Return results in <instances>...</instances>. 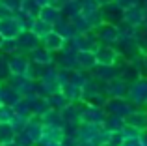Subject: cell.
<instances>
[{
  "instance_id": "1",
  "label": "cell",
  "mask_w": 147,
  "mask_h": 146,
  "mask_svg": "<svg viewBox=\"0 0 147 146\" xmlns=\"http://www.w3.org/2000/svg\"><path fill=\"white\" fill-rule=\"evenodd\" d=\"M106 99H108V96H106V92H104V83L97 81L90 73L86 84L82 86V101L84 103H97V105L104 107Z\"/></svg>"
},
{
  "instance_id": "2",
  "label": "cell",
  "mask_w": 147,
  "mask_h": 146,
  "mask_svg": "<svg viewBox=\"0 0 147 146\" xmlns=\"http://www.w3.org/2000/svg\"><path fill=\"white\" fill-rule=\"evenodd\" d=\"M56 66L61 68V70H69V71L80 70L78 68V49H76V45L73 43V40H69L67 43H65V47L58 53Z\"/></svg>"
},
{
  "instance_id": "3",
  "label": "cell",
  "mask_w": 147,
  "mask_h": 146,
  "mask_svg": "<svg viewBox=\"0 0 147 146\" xmlns=\"http://www.w3.org/2000/svg\"><path fill=\"white\" fill-rule=\"evenodd\" d=\"M37 84H39V96H45V98L50 96V94H54V92L61 90L60 81H58V66L56 64H52V66L47 68L45 75L37 81Z\"/></svg>"
},
{
  "instance_id": "4",
  "label": "cell",
  "mask_w": 147,
  "mask_h": 146,
  "mask_svg": "<svg viewBox=\"0 0 147 146\" xmlns=\"http://www.w3.org/2000/svg\"><path fill=\"white\" fill-rule=\"evenodd\" d=\"M134 109H136V105L129 98H108L106 103H104L106 114H117V116H123V118L127 114H130Z\"/></svg>"
},
{
  "instance_id": "5",
  "label": "cell",
  "mask_w": 147,
  "mask_h": 146,
  "mask_svg": "<svg viewBox=\"0 0 147 146\" xmlns=\"http://www.w3.org/2000/svg\"><path fill=\"white\" fill-rule=\"evenodd\" d=\"M127 98L136 107H145L147 105V75H142L138 81L130 83L129 96H127Z\"/></svg>"
},
{
  "instance_id": "6",
  "label": "cell",
  "mask_w": 147,
  "mask_h": 146,
  "mask_svg": "<svg viewBox=\"0 0 147 146\" xmlns=\"http://www.w3.org/2000/svg\"><path fill=\"white\" fill-rule=\"evenodd\" d=\"M97 38L100 43L104 45H117L121 32H119V25H112V23H102L99 28H95Z\"/></svg>"
},
{
  "instance_id": "7",
  "label": "cell",
  "mask_w": 147,
  "mask_h": 146,
  "mask_svg": "<svg viewBox=\"0 0 147 146\" xmlns=\"http://www.w3.org/2000/svg\"><path fill=\"white\" fill-rule=\"evenodd\" d=\"M104 118H106V111H104L102 105H97V103H84L82 122H88V124H100L102 126Z\"/></svg>"
},
{
  "instance_id": "8",
  "label": "cell",
  "mask_w": 147,
  "mask_h": 146,
  "mask_svg": "<svg viewBox=\"0 0 147 146\" xmlns=\"http://www.w3.org/2000/svg\"><path fill=\"white\" fill-rule=\"evenodd\" d=\"M73 43L76 45L78 51H97V47L100 45L99 38H97V32L95 30H90V32H84V34H76L73 38Z\"/></svg>"
},
{
  "instance_id": "9",
  "label": "cell",
  "mask_w": 147,
  "mask_h": 146,
  "mask_svg": "<svg viewBox=\"0 0 147 146\" xmlns=\"http://www.w3.org/2000/svg\"><path fill=\"white\" fill-rule=\"evenodd\" d=\"M119 58V51L115 49V45H104L100 43L95 51V60L100 66H114Z\"/></svg>"
},
{
  "instance_id": "10",
  "label": "cell",
  "mask_w": 147,
  "mask_h": 146,
  "mask_svg": "<svg viewBox=\"0 0 147 146\" xmlns=\"http://www.w3.org/2000/svg\"><path fill=\"white\" fill-rule=\"evenodd\" d=\"M82 109H84V101H73L65 109H61V116H63L65 124L67 126L82 124Z\"/></svg>"
},
{
  "instance_id": "11",
  "label": "cell",
  "mask_w": 147,
  "mask_h": 146,
  "mask_svg": "<svg viewBox=\"0 0 147 146\" xmlns=\"http://www.w3.org/2000/svg\"><path fill=\"white\" fill-rule=\"evenodd\" d=\"M129 88H130V84L125 79H121V77H115V79L104 83V92H106L108 98H127L129 96Z\"/></svg>"
},
{
  "instance_id": "12",
  "label": "cell",
  "mask_w": 147,
  "mask_h": 146,
  "mask_svg": "<svg viewBox=\"0 0 147 146\" xmlns=\"http://www.w3.org/2000/svg\"><path fill=\"white\" fill-rule=\"evenodd\" d=\"M22 25L17 19V15H9V17L0 19V36L2 38H17L22 32Z\"/></svg>"
},
{
  "instance_id": "13",
  "label": "cell",
  "mask_w": 147,
  "mask_h": 146,
  "mask_svg": "<svg viewBox=\"0 0 147 146\" xmlns=\"http://www.w3.org/2000/svg\"><path fill=\"white\" fill-rule=\"evenodd\" d=\"M100 13H102L104 23H112V25L123 23V17H125V10L117 2H110V4L100 6Z\"/></svg>"
},
{
  "instance_id": "14",
  "label": "cell",
  "mask_w": 147,
  "mask_h": 146,
  "mask_svg": "<svg viewBox=\"0 0 147 146\" xmlns=\"http://www.w3.org/2000/svg\"><path fill=\"white\" fill-rule=\"evenodd\" d=\"M65 43H67V40H65V38H61L54 28L50 30V32H47L45 36H41V45H43L47 51L54 53V55H58V53L65 47Z\"/></svg>"
},
{
  "instance_id": "15",
  "label": "cell",
  "mask_w": 147,
  "mask_h": 146,
  "mask_svg": "<svg viewBox=\"0 0 147 146\" xmlns=\"http://www.w3.org/2000/svg\"><path fill=\"white\" fill-rule=\"evenodd\" d=\"M17 43H19L21 53H26V55H28L30 51H34L36 47L41 45V38L37 36L36 32H32V30H22L17 36Z\"/></svg>"
},
{
  "instance_id": "16",
  "label": "cell",
  "mask_w": 147,
  "mask_h": 146,
  "mask_svg": "<svg viewBox=\"0 0 147 146\" xmlns=\"http://www.w3.org/2000/svg\"><path fill=\"white\" fill-rule=\"evenodd\" d=\"M22 98H24V96H22L15 86H11L7 81L6 83H0V103H6V105L15 107Z\"/></svg>"
},
{
  "instance_id": "17",
  "label": "cell",
  "mask_w": 147,
  "mask_h": 146,
  "mask_svg": "<svg viewBox=\"0 0 147 146\" xmlns=\"http://www.w3.org/2000/svg\"><path fill=\"white\" fill-rule=\"evenodd\" d=\"M28 68H30V56L26 53H15L9 56L11 75H26Z\"/></svg>"
},
{
  "instance_id": "18",
  "label": "cell",
  "mask_w": 147,
  "mask_h": 146,
  "mask_svg": "<svg viewBox=\"0 0 147 146\" xmlns=\"http://www.w3.org/2000/svg\"><path fill=\"white\" fill-rule=\"evenodd\" d=\"M144 17H145V6H144V4H136V6L127 8V10H125V17H123V21L129 23V25L134 26V28H142V25H144Z\"/></svg>"
},
{
  "instance_id": "19",
  "label": "cell",
  "mask_w": 147,
  "mask_h": 146,
  "mask_svg": "<svg viewBox=\"0 0 147 146\" xmlns=\"http://www.w3.org/2000/svg\"><path fill=\"white\" fill-rule=\"evenodd\" d=\"M125 124L138 128L142 131H147V109L145 107H136L130 114L125 116Z\"/></svg>"
},
{
  "instance_id": "20",
  "label": "cell",
  "mask_w": 147,
  "mask_h": 146,
  "mask_svg": "<svg viewBox=\"0 0 147 146\" xmlns=\"http://www.w3.org/2000/svg\"><path fill=\"white\" fill-rule=\"evenodd\" d=\"M22 131H24L26 135H28L30 139L37 144V143H39V139L43 137V133H45V126H43V122H41L39 116H32L28 122H26V126L22 128Z\"/></svg>"
},
{
  "instance_id": "21",
  "label": "cell",
  "mask_w": 147,
  "mask_h": 146,
  "mask_svg": "<svg viewBox=\"0 0 147 146\" xmlns=\"http://www.w3.org/2000/svg\"><path fill=\"white\" fill-rule=\"evenodd\" d=\"M41 122H43V126L47 129H63V126H65V120H63V116H61V111H56V109H49L47 113L41 116Z\"/></svg>"
},
{
  "instance_id": "22",
  "label": "cell",
  "mask_w": 147,
  "mask_h": 146,
  "mask_svg": "<svg viewBox=\"0 0 147 146\" xmlns=\"http://www.w3.org/2000/svg\"><path fill=\"white\" fill-rule=\"evenodd\" d=\"M30 103V109H32V116H43L45 113L50 109L49 107V101L45 96H39V94H30V96H24Z\"/></svg>"
},
{
  "instance_id": "23",
  "label": "cell",
  "mask_w": 147,
  "mask_h": 146,
  "mask_svg": "<svg viewBox=\"0 0 147 146\" xmlns=\"http://www.w3.org/2000/svg\"><path fill=\"white\" fill-rule=\"evenodd\" d=\"M28 56H30L32 62L43 64V66H52V64H56V55L50 53V51H47L43 45H39V47H36L34 51H30Z\"/></svg>"
},
{
  "instance_id": "24",
  "label": "cell",
  "mask_w": 147,
  "mask_h": 146,
  "mask_svg": "<svg viewBox=\"0 0 147 146\" xmlns=\"http://www.w3.org/2000/svg\"><path fill=\"white\" fill-rule=\"evenodd\" d=\"M90 73L97 81H100V83H108V81L119 77V71H117V66H115V64H114V66H100V64H97Z\"/></svg>"
},
{
  "instance_id": "25",
  "label": "cell",
  "mask_w": 147,
  "mask_h": 146,
  "mask_svg": "<svg viewBox=\"0 0 147 146\" xmlns=\"http://www.w3.org/2000/svg\"><path fill=\"white\" fill-rule=\"evenodd\" d=\"M54 30H56L58 34H60L61 38H65V40H73V38L76 36V26H75V23L71 21V19H65V17H61L58 23H54Z\"/></svg>"
},
{
  "instance_id": "26",
  "label": "cell",
  "mask_w": 147,
  "mask_h": 146,
  "mask_svg": "<svg viewBox=\"0 0 147 146\" xmlns=\"http://www.w3.org/2000/svg\"><path fill=\"white\" fill-rule=\"evenodd\" d=\"M37 17H39L41 21H45V23H49V25L54 26V23H58L61 19V11H60V8L52 6V4H47V6H43L39 10Z\"/></svg>"
},
{
  "instance_id": "27",
  "label": "cell",
  "mask_w": 147,
  "mask_h": 146,
  "mask_svg": "<svg viewBox=\"0 0 147 146\" xmlns=\"http://www.w3.org/2000/svg\"><path fill=\"white\" fill-rule=\"evenodd\" d=\"M60 11H61V17L73 21L75 17H78V15L82 13V0H67V2L60 8Z\"/></svg>"
},
{
  "instance_id": "28",
  "label": "cell",
  "mask_w": 147,
  "mask_h": 146,
  "mask_svg": "<svg viewBox=\"0 0 147 146\" xmlns=\"http://www.w3.org/2000/svg\"><path fill=\"white\" fill-rule=\"evenodd\" d=\"M17 137V129L13 128L11 122H0V146L13 143Z\"/></svg>"
},
{
  "instance_id": "29",
  "label": "cell",
  "mask_w": 147,
  "mask_h": 146,
  "mask_svg": "<svg viewBox=\"0 0 147 146\" xmlns=\"http://www.w3.org/2000/svg\"><path fill=\"white\" fill-rule=\"evenodd\" d=\"M97 66L95 60V53L93 51H78V68L84 71H91Z\"/></svg>"
},
{
  "instance_id": "30",
  "label": "cell",
  "mask_w": 147,
  "mask_h": 146,
  "mask_svg": "<svg viewBox=\"0 0 147 146\" xmlns=\"http://www.w3.org/2000/svg\"><path fill=\"white\" fill-rule=\"evenodd\" d=\"M47 101H49V107L50 109H56V111H61V109H65V107L69 105V99L63 96V92H54V94H50L47 96Z\"/></svg>"
},
{
  "instance_id": "31",
  "label": "cell",
  "mask_w": 147,
  "mask_h": 146,
  "mask_svg": "<svg viewBox=\"0 0 147 146\" xmlns=\"http://www.w3.org/2000/svg\"><path fill=\"white\" fill-rule=\"evenodd\" d=\"M123 126H125V118L117 116V114H106L102 122V128L106 131H119V129H123Z\"/></svg>"
},
{
  "instance_id": "32",
  "label": "cell",
  "mask_w": 147,
  "mask_h": 146,
  "mask_svg": "<svg viewBox=\"0 0 147 146\" xmlns=\"http://www.w3.org/2000/svg\"><path fill=\"white\" fill-rule=\"evenodd\" d=\"M0 53L6 56H11L15 53H21L19 49V43H17V38H2L0 40Z\"/></svg>"
},
{
  "instance_id": "33",
  "label": "cell",
  "mask_w": 147,
  "mask_h": 146,
  "mask_svg": "<svg viewBox=\"0 0 147 146\" xmlns=\"http://www.w3.org/2000/svg\"><path fill=\"white\" fill-rule=\"evenodd\" d=\"M61 92H63V96L71 103L73 101H82V88L73 84V83H67L65 86H61Z\"/></svg>"
},
{
  "instance_id": "34",
  "label": "cell",
  "mask_w": 147,
  "mask_h": 146,
  "mask_svg": "<svg viewBox=\"0 0 147 146\" xmlns=\"http://www.w3.org/2000/svg\"><path fill=\"white\" fill-rule=\"evenodd\" d=\"M47 68L49 66H43V64H37V62H32V60H30V68H28V71H26V75L34 81H39L41 77L45 75Z\"/></svg>"
},
{
  "instance_id": "35",
  "label": "cell",
  "mask_w": 147,
  "mask_h": 146,
  "mask_svg": "<svg viewBox=\"0 0 147 146\" xmlns=\"http://www.w3.org/2000/svg\"><path fill=\"white\" fill-rule=\"evenodd\" d=\"M73 23H75L76 32H78V34H84V32H90V30H93L91 23L88 21V17H86L84 13H80L78 17H75V19H73Z\"/></svg>"
},
{
  "instance_id": "36",
  "label": "cell",
  "mask_w": 147,
  "mask_h": 146,
  "mask_svg": "<svg viewBox=\"0 0 147 146\" xmlns=\"http://www.w3.org/2000/svg\"><path fill=\"white\" fill-rule=\"evenodd\" d=\"M11 77V70H9V56L0 53V83H6Z\"/></svg>"
},
{
  "instance_id": "37",
  "label": "cell",
  "mask_w": 147,
  "mask_h": 146,
  "mask_svg": "<svg viewBox=\"0 0 147 146\" xmlns=\"http://www.w3.org/2000/svg\"><path fill=\"white\" fill-rule=\"evenodd\" d=\"M13 109H15V114H17V116L32 118V109H30V103H28V99H26V98H22L21 101L13 107Z\"/></svg>"
},
{
  "instance_id": "38",
  "label": "cell",
  "mask_w": 147,
  "mask_h": 146,
  "mask_svg": "<svg viewBox=\"0 0 147 146\" xmlns=\"http://www.w3.org/2000/svg\"><path fill=\"white\" fill-rule=\"evenodd\" d=\"M52 28H54L52 25H49V23L41 21V19L37 17V19H36V23H34V26H32V28H30V30H32V32H36L37 36L41 38V36H45V34H47V32H50V30H52Z\"/></svg>"
},
{
  "instance_id": "39",
  "label": "cell",
  "mask_w": 147,
  "mask_h": 146,
  "mask_svg": "<svg viewBox=\"0 0 147 146\" xmlns=\"http://www.w3.org/2000/svg\"><path fill=\"white\" fill-rule=\"evenodd\" d=\"M39 10H41V6L36 2V0H22V6H21L19 11H24V13H30V15H36L37 17Z\"/></svg>"
},
{
  "instance_id": "40",
  "label": "cell",
  "mask_w": 147,
  "mask_h": 146,
  "mask_svg": "<svg viewBox=\"0 0 147 146\" xmlns=\"http://www.w3.org/2000/svg\"><path fill=\"white\" fill-rule=\"evenodd\" d=\"M15 118V109L11 105L0 103V122H13Z\"/></svg>"
},
{
  "instance_id": "41",
  "label": "cell",
  "mask_w": 147,
  "mask_h": 146,
  "mask_svg": "<svg viewBox=\"0 0 147 146\" xmlns=\"http://www.w3.org/2000/svg\"><path fill=\"white\" fill-rule=\"evenodd\" d=\"M99 10H100L99 0H82V13L84 15H91Z\"/></svg>"
},
{
  "instance_id": "42",
  "label": "cell",
  "mask_w": 147,
  "mask_h": 146,
  "mask_svg": "<svg viewBox=\"0 0 147 146\" xmlns=\"http://www.w3.org/2000/svg\"><path fill=\"white\" fill-rule=\"evenodd\" d=\"M123 135H125V139H140L142 135H144V131L142 129H138V128H132V126H123Z\"/></svg>"
},
{
  "instance_id": "43",
  "label": "cell",
  "mask_w": 147,
  "mask_h": 146,
  "mask_svg": "<svg viewBox=\"0 0 147 146\" xmlns=\"http://www.w3.org/2000/svg\"><path fill=\"white\" fill-rule=\"evenodd\" d=\"M136 41H138V47H140L142 55H147V30H144V28L138 30Z\"/></svg>"
},
{
  "instance_id": "44",
  "label": "cell",
  "mask_w": 147,
  "mask_h": 146,
  "mask_svg": "<svg viewBox=\"0 0 147 146\" xmlns=\"http://www.w3.org/2000/svg\"><path fill=\"white\" fill-rule=\"evenodd\" d=\"M123 141H125V135H123L121 129H119V131H110V135H108V143H112L115 146H121Z\"/></svg>"
},
{
  "instance_id": "45",
  "label": "cell",
  "mask_w": 147,
  "mask_h": 146,
  "mask_svg": "<svg viewBox=\"0 0 147 146\" xmlns=\"http://www.w3.org/2000/svg\"><path fill=\"white\" fill-rule=\"evenodd\" d=\"M15 141H17L21 146H36V143H34V141L30 139V137L26 135L22 129H21V131H17V137H15Z\"/></svg>"
},
{
  "instance_id": "46",
  "label": "cell",
  "mask_w": 147,
  "mask_h": 146,
  "mask_svg": "<svg viewBox=\"0 0 147 146\" xmlns=\"http://www.w3.org/2000/svg\"><path fill=\"white\" fill-rule=\"evenodd\" d=\"M0 2H2L4 6H7L13 13H17V11L21 10V6H22V0H0Z\"/></svg>"
},
{
  "instance_id": "47",
  "label": "cell",
  "mask_w": 147,
  "mask_h": 146,
  "mask_svg": "<svg viewBox=\"0 0 147 146\" xmlns=\"http://www.w3.org/2000/svg\"><path fill=\"white\" fill-rule=\"evenodd\" d=\"M115 2H117L123 10H127V8H132V6H136V4H142V0H115Z\"/></svg>"
},
{
  "instance_id": "48",
  "label": "cell",
  "mask_w": 147,
  "mask_h": 146,
  "mask_svg": "<svg viewBox=\"0 0 147 146\" xmlns=\"http://www.w3.org/2000/svg\"><path fill=\"white\" fill-rule=\"evenodd\" d=\"M121 146H144L142 139H125Z\"/></svg>"
},
{
  "instance_id": "49",
  "label": "cell",
  "mask_w": 147,
  "mask_h": 146,
  "mask_svg": "<svg viewBox=\"0 0 147 146\" xmlns=\"http://www.w3.org/2000/svg\"><path fill=\"white\" fill-rule=\"evenodd\" d=\"M9 15H15V13H13V11H11L7 6H4V4L0 2V19H4V17H9Z\"/></svg>"
},
{
  "instance_id": "50",
  "label": "cell",
  "mask_w": 147,
  "mask_h": 146,
  "mask_svg": "<svg viewBox=\"0 0 147 146\" xmlns=\"http://www.w3.org/2000/svg\"><path fill=\"white\" fill-rule=\"evenodd\" d=\"M78 146H100V144L95 143V141H80L78 139Z\"/></svg>"
},
{
  "instance_id": "51",
  "label": "cell",
  "mask_w": 147,
  "mask_h": 146,
  "mask_svg": "<svg viewBox=\"0 0 147 146\" xmlns=\"http://www.w3.org/2000/svg\"><path fill=\"white\" fill-rule=\"evenodd\" d=\"M142 71H144V75H147V55L142 56Z\"/></svg>"
},
{
  "instance_id": "52",
  "label": "cell",
  "mask_w": 147,
  "mask_h": 146,
  "mask_svg": "<svg viewBox=\"0 0 147 146\" xmlns=\"http://www.w3.org/2000/svg\"><path fill=\"white\" fill-rule=\"evenodd\" d=\"M36 2L39 4L41 8H43V6H47V4H50V0H36Z\"/></svg>"
},
{
  "instance_id": "53",
  "label": "cell",
  "mask_w": 147,
  "mask_h": 146,
  "mask_svg": "<svg viewBox=\"0 0 147 146\" xmlns=\"http://www.w3.org/2000/svg\"><path fill=\"white\" fill-rule=\"evenodd\" d=\"M142 28L147 30V8H145V17H144V25H142Z\"/></svg>"
},
{
  "instance_id": "54",
  "label": "cell",
  "mask_w": 147,
  "mask_h": 146,
  "mask_svg": "<svg viewBox=\"0 0 147 146\" xmlns=\"http://www.w3.org/2000/svg\"><path fill=\"white\" fill-rule=\"evenodd\" d=\"M110 2H115V0H99L100 6H104V4H110Z\"/></svg>"
},
{
  "instance_id": "55",
  "label": "cell",
  "mask_w": 147,
  "mask_h": 146,
  "mask_svg": "<svg viewBox=\"0 0 147 146\" xmlns=\"http://www.w3.org/2000/svg\"><path fill=\"white\" fill-rule=\"evenodd\" d=\"M4 146H21V144H19L17 141H13V143H7V144H4Z\"/></svg>"
},
{
  "instance_id": "56",
  "label": "cell",
  "mask_w": 147,
  "mask_h": 146,
  "mask_svg": "<svg viewBox=\"0 0 147 146\" xmlns=\"http://www.w3.org/2000/svg\"><path fill=\"white\" fill-rule=\"evenodd\" d=\"M100 146H115V144H112V143H104V144H100Z\"/></svg>"
},
{
  "instance_id": "57",
  "label": "cell",
  "mask_w": 147,
  "mask_h": 146,
  "mask_svg": "<svg viewBox=\"0 0 147 146\" xmlns=\"http://www.w3.org/2000/svg\"><path fill=\"white\" fill-rule=\"evenodd\" d=\"M142 4H144V6L147 8V0H142Z\"/></svg>"
},
{
  "instance_id": "58",
  "label": "cell",
  "mask_w": 147,
  "mask_h": 146,
  "mask_svg": "<svg viewBox=\"0 0 147 146\" xmlns=\"http://www.w3.org/2000/svg\"><path fill=\"white\" fill-rule=\"evenodd\" d=\"M61 146H67V144H61Z\"/></svg>"
},
{
  "instance_id": "59",
  "label": "cell",
  "mask_w": 147,
  "mask_h": 146,
  "mask_svg": "<svg viewBox=\"0 0 147 146\" xmlns=\"http://www.w3.org/2000/svg\"><path fill=\"white\" fill-rule=\"evenodd\" d=\"M145 109H147V105H145Z\"/></svg>"
}]
</instances>
